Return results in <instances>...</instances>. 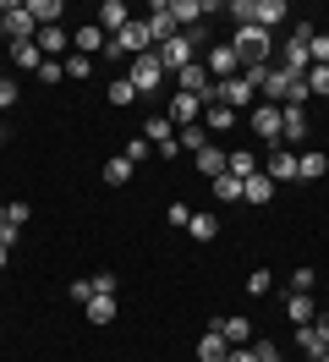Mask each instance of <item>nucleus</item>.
<instances>
[{"mask_svg": "<svg viewBox=\"0 0 329 362\" xmlns=\"http://www.w3.org/2000/svg\"><path fill=\"white\" fill-rule=\"evenodd\" d=\"M0 39H11V45H22V39H39L33 11H28V6H17V0H0Z\"/></svg>", "mask_w": 329, "mask_h": 362, "instance_id": "1", "label": "nucleus"}, {"mask_svg": "<svg viewBox=\"0 0 329 362\" xmlns=\"http://www.w3.org/2000/svg\"><path fill=\"white\" fill-rule=\"evenodd\" d=\"M231 49H236L241 55V66H247V61H263V66H269V49H275V33H269V28H236V39H231Z\"/></svg>", "mask_w": 329, "mask_h": 362, "instance_id": "2", "label": "nucleus"}, {"mask_svg": "<svg viewBox=\"0 0 329 362\" xmlns=\"http://www.w3.org/2000/svg\"><path fill=\"white\" fill-rule=\"evenodd\" d=\"M127 83L137 93H154L159 83H165V66H159V55H154V49H149V55H137V61H127Z\"/></svg>", "mask_w": 329, "mask_h": 362, "instance_id": "3", "label": "nucleus"}, {"mask_svg": "<svg viewBox=\"0 0 329 362\" xmlns=\"http://www.w3.org/2000/svg\"><path fill=\"white\" fill-rule=\"evenodd\" d=\"M296 83H302V77H291V71L280 66V61H275V66L263 71V105H291V88H296Z\"/></svg>", "mask_w": 329, "mask_h": 362, "instance_id": "4", "label": "nucleus"}, {"mask_svg": "<svg viewBox=\"0 0 329 362\" xmlns=\"http://www.w3.org/2000/svg\"><path fill=\"white\" fill-rule=\"evenodd\" d=\"M165 121H171L175 132H181V127H197V121H203V99H192V93H171Z\"/></svg>", "mask_w": 329, "mask_h": 362, "instance_id": "5", "label": "nucleus"}, {"mask_svg": "<svg viewBox=\"0 0 329 362\" xmlns=\"http://www.w3.org/2000/svg\"><path fill=\"white\" fill-rule=\"evenodd\" d=\"M192 39H187V33H175V39H171V45H159V49H154V55H159V66H165V71H187V66H192V61H197V55H192Z\"/></svg>", "mask_w": 329, "mask_h": 362, "instance_id": "6", "label": "nucleus"}, {"mask_svg": "<svg viewBox=\"0 0 329 362\" xmlns=\"http://www.w3.org/2000/svg\"><path fill=\"white\" fill-rule=\"evenodd\" d=\"M253 132L263 137V148H285L280 143V105H253Z\"/></svg>", "mask_w": 329, "mask_h": 362, "instance_id": "7", "label": "nucleus"}, {"mask_svg": "<svg viewBox=\"0 0 329 362\" xmlns=\"http://www.w3.org/2000/svg\"><path fill=\"white\" fill-rule=\"evenodd\" d=\"M143 137L154 143V154H165V159H175V154H181V137H175V127L165 121V115H154L149 127H143Z\"/></svg>", "mask_w": 329, "mask_h": 362, "instance_id": "8", "label": "nucleus"}, {"mask_svg": "<svg viewBox=\"0 0 329 362\" xmlns=\"http://www.w3.org/2000/svg\"><path fill=\"white\" fill-rule=\"evenodd\" d=\"M143 23H149V39H154V45H171L175 33H181V28H175V17H171V0L149 6V17H143Z\"/></svg>", "mask_w": 329, "mask_h": 362, "instance_id": "9", "label": "nucleus"}, {"mask_svg": "<svg viewBox=\"0 0 329 362\" xmlns=\"http://www.w3.org/2000/svg\"><path fill=\"white\" fill-rule=\"evenodd\" d=\"M263 176L275 181V187L296 181V148H269V159H263Z\"/></svg>", "mask_w": 329, "mask_h": 362, "instance_id": "10", "label": "nucleus"}, {"mask_svg": "<svg viewBox=\"0 0 329 362\" xmlns=\"http://www.w3.org/2000/svg\"><path fill=\"white\" fill-rule=\"evenodd\" d=\"M105 45H110V33H105L99 23H77V33H71V49H77V55H88V61H93V49L105 55Z\"/></svg>", "mask_w": 329, "mask_h": 362, "instance_id": "11", "label": "nucleus"}, {"mask_svg": "<svg viewBox=\"0 0 329 362\" xmlns=\"http://www.w3.org/2000/svg\"><path fill=\"white\" fill-rule=\"evenodd\" d=\"M203 66H209V77H214V83H225V77H236V71H241V55H236L231 45H214Z\"/></svg>", "mask_w": 329, "mask_h": 362, "instance_id": "12", "label": "nucleus"}, {"mask_svg": "<svg viewBox=\"0 0 329 362\" xmlns=\"http://www.w3.org/2000/svg\"><path fill=\"white\" fill-rule=\"evenodd\" d=\"M280 143L291 148V143H307V115L302 105H280Z\"/></svg>", "mask_w": 329, "mask_h": 362, "instance_id": "13", "label": "nucleus"}, {"mask_svg": "<svg viewBox=\"0 0 329 362\" xmlns=\"http://www.w3.org/2000/svg\"><path fill=\"white\" fill-rule=\"evenodd\" d=\"M285 17H291V6H285V0H253V28H269V33H275Z\"/></svg>", "mask_w": 329, "mask_h": 362, "instance_id": "14", "label": "nucleus"}, {"mask_svg": "<svg viewBox=\"0 0 329 362\" xmlns=\"http://www.w3.org/2000/svg\"><path fill=\"white\" fill-rule=\"evenodd\" d=\"M225 357H231V340L219 335V329H214V318H209V335L197 340V362H225Z\"/></svg>", "mask_w": 329, "mask_h": 362, "instance_id": "15", "label": "nucleus"}, {"mask_svg": "<svg viewBox=\"0 0 329 362\" xmlns=\"http://www.w3.org/2000/svg\"><path fill=\"white\" fill-rule=\"evenodd\" d=\"M285 318H291V324H313V318H318L313 291H291V296H285Z\"/></svg>", "mask_w": 329, "mask_h": 362, "instance_id": "16", "label": "nucleus"}, {"mask_svg": "<svg viewBox=\"0 0 329 362\" xmlns=\"http://www.w3.org/2000/svg\"><path fill=\"white\" fill-rule=\"evenodd\" d=\"M269 198H275V181L263 176V170H258V176H247V181H241V204L263 209V204H269Z\"/></svg>", "mask_w": 329, "mask_h": 362, "instance_id": "17", "label": "nucleus"}, {"mask_svg": "<svg viewBox=\"0 0 329 362\" xmlns=\"http://www.w3.org/2000/svg\"><path fill=\"white\" fill-rule=\"evenodd\" d=\"M11 66H17V71H33V77H39V66H44V49L33 45V39H22V45H11Z\"/></svg>", "mask_w": 329, "mask_h": 362, "instance_id": "18", "label": "nucleus"}, {"mask_svg": "<svg viewBox=\"0 0 329 362\" xmlns=\"http://www.w3.org/2000/svg\"><path fill=\"white\" fill-rule=\"evenodd\" d=\"M329 170V154H318V148H302L296 154V181H318Z\"/></svg>", "mask_w": 329, "mask_h": 362, "instance_id": "19", "label": "nucleus"}, {"mask_svg": "<svg viewBox=\"0 0 329 362\" xmlns=\"http://www.w3.org/2000/svg\"><path fill=\"white\" fill-rule=\"evenodd\" d=\"M127 23H132V11L121 6V0H105V6H99V28H105L110 39H115V33H121Z\"/></svg>", "mask_w": 329, "mask_h": 362, "instance_id": "20", "label": "nucleus"}, {"mask_svg": "<svg viewBox=\"0 0 329 362\" xmlns=\"http://www.w3.org/2000/svg\"><path fill=\"white\" fill-rule=\"evenodd\" d=\"M214 329L231 340V346H253V324H247V318H214Z\"/></svg>", "mask_w": 329, "mask_h": 362, "instance_id": "21", "label": "nucleus"}, {"mask_svg": "<svg viewBox=\"0 0 329 362\" xmlns=\"http://www.w3.org/2000/svg\"><path fill=\"white\" fill-rule=\"evenodd\" d=\"M33 45H39V49H44V61H50V55H61V49L71 45V33L55 23V28H39V39H33Z\"/></svg>", "mask_w": 329, "mask_h": 362, "instance_id": "22", "label": "nucleus"}, {"mask_svg": "<svg viewBox=\"0 0 329 362\" xmlns=\"http://www.w3.org/2000/svg\"><path fill=\"white\" fill-rule=\"evenodd\" d=\"M280 66L291 71V77H307V66H313V55H307V45H291V39H285V55H280Z\"/></svg>", "mask_w": 329, "mask_h": 362, "instance_id": "23", "label": "nucleus"}, {"mask_svg": "<svg viewBox=\"0 0 329 362\" xmlns=\"http://www.w3.org/2000/svg\"><path fill=\"white\" fill-rule=\"evenodd\" d=\"M236 127V110H225V105H203V132H231Z\"/></svg>", "mask_w": 329, "mask_h": 362, "instance_id": "24", "label": "nucleus"}, {"mask_svg": "<svg viewBox=\"0 0 329 362\" xmlns=\"http://www.w3.org/2000/svg\"><path fill=\"white\" fill-rule=\"evenodd\" d=\"M28 11H33V23H39V28H55L66 6H61V0H28Z\"/></svg>", "mask_w": 329, "mask_h": 362, "instance_id": "25", "label": "nucleus"}, {"mask_svg": "<svg viewBox=\"0 0 329 362\" xmlns=\"http://www.w3.org/2000/svg\"><path fill=\"white\" fill-rule=\"evenodd\" d=\"M83 313H88V324H110L115 318V296H88Z\"/></svg>", "mask_w": 329, "mask_h": 362, "instance_id": "26", "label": "nucleus"}, {"mask_svg": "<svg viewBox=\"0 0 329 362\" xmlns=\"http://www.w3.org/2000/svg\"><path fill=\"white\" fill-rule=\"evenodd\" d=\"M225 170L236 181H247V176H258V165H253V148H236V154H225Z\"/></svg>", "mask_w": 329, "mask_h": 362, "instance_id": "27", "label": "nucleus"}, {"mask_svg": "<svg viewBox=\"0 0 329 362\" xmlns=\"http://www.w3.org/2000/svg\"><path fill=\"white\" fill-rule=\"evenodd\" d=\"M192 165H197V170H203V176H209V181H214V176H225V154H219L214 143H209L203 154H192Z\"/></svg>", "mask_w": 329, "mask_h": 362, "instance_id": "28", "label": "nucleus"}, {"mask_svg": "<svg viewBox=\"0 0 329 362\" xmlns=\"http://www.w3.org/2000/svg\"><path fill=\"white\" fill-rule=\"evenodd\" d=\"M187 236H192V242H214L219 220H214V214H192V220H187Z\"/></svg>", "mask_w": 329, "mask_h": 362, "instance_id": "29", "label": "nucleus"}, {"mask_svg": "<svg viewBox=\"0 0 329 362\" xmlns=\"http://www.w3.org/2000/svg\"><path fill=\"white\" fill-rule=\"evenodd\" d=\"M296 346H302V357H324V351H329L324 340H318V329H313V324H296Z\"/></svg>", "mask_w": 329, "mask_h": 362, "instance_id": "30", "label": "nucleus"}, {"mask_svg": "<svg viewBox=\"0 0 329 362\" xmlns=\"http://www.w3.org/2000/svg\"><path fill=\"white\" fill-rule=\"evenodd\" d=\"M209 187H214V198H219V204H241V181L231 176V170H225V176H214Z\"/></svg>", "mask_w": 329, "mask_h": 362, "instance_id": "31", "label": "nucleus"}, {"mask_svg": "<svg viewBox=\"0 0 329 362\" xmlns=\"http://www.w3.org/2000/svg\"><path fill=\"white\" fill-rule=\"evenodd\" d=\"M132 170H137V165H132V159H121V154H115V159H105V181H110V187L132 181Z\"/></svg>", "mask_w": 329, "mask_h": 362, "instance_id": "32", "label": "nucleus"}, {"mask_svg": "<svg viewBox=\"0 0 329 362\" xmlns=\"http://www.w3.org/2000/svg\"><path fill=\"white\" fill-rule=\"evenodd\" d=\"M181 148H192V154H203V148H209V132H203V121H197V127H181Z\"/></svg>", "mask_w": 329, "mask_h": 362, "instance_id": "33", "label": "nucleus"}, {"mask_svg": "<svg viewBox=\"0 0 329 362\" xmlns=\"http://www.w3.org/2000/svg\"><path fill=\"white\" fill-rule=\"evenodd\" d=\"M105 99H110V105H121V110H127L132 99H137V88H132L127 77H115V83H110V93H105Z\"/></svg>", "mask_w": 329, "mask_h": 362, "instance_id": "34", "label": "nucleus"}, {"mask_svg": "<svg viewBox=\"0 0 329 362\" xmlns=\"http://www.w3.org/2000/svg\"><path fill=\"white\" fill-rule=\"evenodd\" d=\"M61 66H66V77H71V83H83L88 71H93V61H88V55H66Z\"/></svg>", "mask_w": 329, "mask_h": 362, "instance_id": "35", "label": "nucleus"}, {"mask_svg": "<svg viewBox=\"0 0 329 362\" xmlns=\"http://www.w3.org/2000/svg\"><path fill=\"white\" fill-rule=\"evenodd\" d=\"M149 154H154V143H149V137H132L127 148H121V159H132V165H143Z\"/></svg>", "mask_w": 329, "mask_h": 362, "instance_id": "36", "label": "nucleus"}, {"mask_svg": "<svg viewBox=\"0 0 329 362\" xmlns=\"http://www.w3.org/2000/svg\"><path fill=\"white\" fill-rule=\"evenodd\" d=\"M247 291H253V296H269V291H275V274H269V269H253V274H247Z\"/></svg>", "mask_w": 329, "mask_h": 362, "instance_id": "37", "label": "nucleus"}, {"mask_svg": "<svg viewBox=\"0 0 329 362\" xmlns=\"http://www.w3.org/2000/svg\"><path fill=\"white\" fill-rule=\"evenodd\" d=\"M307 93H329V66H307Z\"/></svg>", "mask_w": 329, "mask_h": 362, "instance_id": "38", "label": "nucleus"}, {"mask_svg": "<svg viewBox=\"0 0 329 362\" xmlns=\"http://www.w3.org/2000/svg\"><path fill=\"white\" fill-rule=\"evenodd\" d=\"M307 55H313V66H329V33H313Z\"/></svg>", "mask_w": 329, "mask_h": 362, "instance_id": "39", "label": "nucleus"}, {"mask_svg": "<svg viewBox=\"0 0 329 362\" xmlns=\"http://www.w3.org/2000/svg\"><path fill=\"white\" fill-rule=\"evenodd\" d=\"M253 362H285L275 340H253Z\"/></svg>", "mask_w": 329, "mask_h": 362, "instance_id": "40", "label": "nucleus"}, {"mask_svg": "<svg viewBox=\"0 0 329 362\" xmlns=\"http://www.w3.org/2000/svg\"><path fill=\"white\" fill-rule=\"evenodd\" d=\"M88 296H93V274H77L71 280V302H88Z\"/></svg>", "mask_w": 329, "mask_h": 362, "instance_id": "41", "label": "nucleus"}, {"mask_svg": "<svg viewBox=\"0 0 329 362\" xmlns=\"http://www.w3.org/2000/svg\"><path fill=\"white\" fill-rule=\"evenodd\" d=\"M313 286H318V274H313V269H296V274H291V291H313Z\"/></svg>", "mask_w": 329, "mask_h": 362, "instance_id": "42", "label": "nucleus"}, {"mask_svg": "<svg viewBox=\"0 0 329 362\" xmlns=\"http://www.w3.org/2000/svg\"><path fill=\"white\" fill-rule=\"evenodd\" d=\"M61 77H66L61 61H44V66H39V83H61Z\"/></svg>", "mask_w": 329, "mask_h": 362, "instance_id": "43", "label": "nucleus"}, {"mask_svg": "<svg viewBox=\"0 0 329 362\" xmlns=\"http://www.w3.org/2000/svg\"><path fill=\"white\" fill-rule=\"evenodd\" d=\"M11 105H17V83H11V77H0V110H11Z\"/></svg>", "mask_w": 329, "mask_h": 362, "instance_id": "44", "label": "nucleus"}, {"mask_svg": "<svg viewBox=\"0 0 329 362\" xmlns=\"http://www.w3.org/2000/svg\"><path fill=\"white\" fill-rule=\"evenodd\" d=\"M165 220H171V226H187V220H192V209H187V204H171V209H165Z\"/></svg>", "mask_w": 329, "mask_h": 362, "instance_id": "45", "label": "nucleus"}, {"mask_svg": "<svg viewBox=\"0 0 329 362\" xmlns=\"http://www.w3.org/2000/svg\"><path fill=\"white\" fill-rule=\"evenodd\" d=\"M17 236H22V226H0V252L17 247Z\"/></svg>", "mask_w": 329, "mask_h": 362, "instance_id": "46", "label": "nucleus"}, {"mask_svg": "<svg viewBox=\"0 0 329 362\" xmlns=\"http://www.w3.org/2000/svg\"><path fill=\"white\" fill-rule=\"evenodd\" d=\"M6 214H11V226H28V214H33V209H28V204H6Z\"/></svg>", "mask_w": 329, "mask_h": 362, "instance_id": "47", "label": "nucleus"}, {"mask_svg": "<svg viewBox=\"0 0 329 362\" xmlns=\"http://www.w3.org/2000/svg\"><path fill=\"white\" fill-rule=\"evenodd\" d=\"M225 362H253V346H231V357Z\"/></svg>", "mask_w": 329, "mask_h": 362, "instance_id": "48", "label": "nucleus"}, {"mask_svg": "<svg viewBox=\"0 0 329 362\" xmlns=\"http://www.w3.org/2000/svg\"><path fill=\"white\" fill-rule=\"evenodd\" d=\"M313 329H318V340L329 346V313H318V318H313Z\"/></svg>", "mask_w": 329, "mask_h": 362, "instance_id": "49", "label": "nucleus"}, {"mask_svg": "<svg viewBox=\"0 0 329 362\" xmlns=\"http://www.w3.org/2000/svg\"><path fill=\"white\" fill-rule=\"evenodd\" d=\"M0 226H11V214H6V204H0Z\"/></svg>", "mask_w": 329, "mask_h": 362, "instance_id": "50", "label": "nucleus"}, {"mask_svg": "<svg viewBox=\"0 0 329 362\" xmlns=\"http://www.w3.org/2000/svg\"><path fill=\"white\" fill-rule=\"evenodd\" d=\"M0 269H6V252H0Z\"/></svg>", "mask_w": 329, "mask_h": 362, "instance_id": "51", "label": "nucleus"}, {"mask_svg": "<svg viewBox=\"0 0 329 362\" xmlns=\"http://www.w3.org/2000/svg\"><path fill=\"white\" fill-rule=\"evenodd\" d=\"M307 362H324V357H307Z\"/></svg>", "mask_w": 329, "mask_h": 362, "instance_id": "52", "label": "nucleus"}, {"mask_svg": "<svg viewBox=\"0 0 329 362\" xmlns=\"http://www.w3.org/2000/svg\"><path fill=\"white\" fill-rule=\"evenodd\" d=\"M0 77H6V66H0Z\"/></svg>", "mask_w": 329, "mask_h": 362, "instance_id": "53", "label": "nucleus"}, {"mask_svg": "<svg viewBox=\"0 0 329 362\" xmlns=\"http://www.w3.org/2000/svg\"><path fill=\"white\" fill-rule=\"evenodd\" d=\"M324 362H329V351H324Z\"/></svg>", "mask_w": 329, "mask_h": 362, "instance_id": "54", "label": "nucleus"}, {"mask_svg": "<svg viewBox=\"0 0 329 362\" xmlns=\"http://www.w3.org/2000/svg\"><path fill=\"white\" fill-rule=\"evenodd\" d=\"M0 137H6V132H0Z\"/></svg>", "mask_w": 329, "mask_h": 362, "instance_id": "55", "label": "nucleus"}]
</instances>
